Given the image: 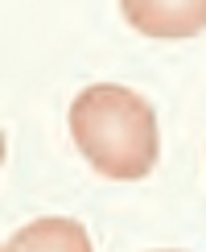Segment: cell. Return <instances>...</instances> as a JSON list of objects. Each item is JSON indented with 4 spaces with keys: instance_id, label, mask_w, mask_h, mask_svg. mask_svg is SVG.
I'll use <instances>...</instances> for the list:
<instances>
[{
    "instance_id": "6da1fadb",
    "label": "cell",
    "mask_w": 206,
    "mask_h": 252,
    "mask_svg": "<svg viewBox=\"0 0 206 252\" xmlns=\"http://www.w3.org/2000/svg\"><path fill=\"white\" fill-rule=\"evenodd\" d=\"M70 136L91 170L116 182L149 178L157 165V112L116 83H95L70 103Z\"/></svg>"
},
{
    "instance_id": "7a4b0ae2",
    "label": "cell",
    "mask_w": 206,
    "mask_h": 252,
    "mask_svg": "<svg viewBox=\"0 0 206 252\" xmlns=\"http://www.w3.org/2000/svg\"><path fill=\"white\" fill-rule=\"evenodd\" d=\"M4 252H91V236L78 219H33L4 244Z\"/></svg>"
},
{
    "instance_id": "3957f363",
    "label": "cell",
    "mask_w": 206,
    "mask_h": 252,
    "mask_svg": "<svg viewBox=\"0 0 206 252\" xmlns=\"http://www.w3.org/2000/svg\"><path fill=\"white\" fill-rule=\"evenodd\" d=\"M124 17L136 29H144V33L181 37V33L206 29V0L202 4H136V0H128L124 4Z\"/></svg>"
}]
</instances>
